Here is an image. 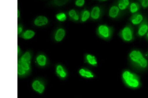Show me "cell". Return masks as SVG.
<instances>
[{
    "label": "cell",
    "instance_id": "6da1fadb",
    "mask_svg": "<svg viewBox=\"0 0 148 98\" xmlns=\"http://www.w3.org/2000/svg\"><path fill=\"white\" fill-rule=\"evenodd\" d=\"M129 57L131 65L136 70L144 71L148 68V60L140 50H133Z\"/></svg>",
    "mask_w": 148,
    "mask_h": 98
},
{
    "label": "cell",
    "instance_id": "7a4b0ae2",
    "mask_svg": "<svg viewBox=\"0 0 148 98\" xmlns=\"http://www.w3.org/2000/svg\"><path fill=\"white\" fill-rule=\"evenodd\" d=\"M122 78L125 84L130 88L136 89L140 88L141 85L139 76L130 71H124Z\"/></svg>",
    "mask_w": 148,
    "mask_h": 98
},
{
    "label": "cell",
    "instance_id": "3957f363",
    "mask_svg": "<svg viewBox=\"0 0 148 98\" xmlns=\"http://www.w3.org/2000/svg\"><path fill=\"white\" fill-rule=\"evenodd\" d=\"M120 36L123 40L127 42L132 41L134 39L133 28L130 26H127L121 30Z\"/></svg>",
    "mask_w": 148,
    "mask_h": 98
},
{
    "label": "cell",
    "instance_id": "277c9868",
    "mask_svg": "<svg viewBox=\"0 0 148 98\" xmlns=\"http://www.w3.org/2000/svg\"><path fill=\"white\" fill-rule=\"evenodd\" d=\"M97 32L100 37L105 39H107L111 36L112 30L110 27L106 25L103 24L99 26Z\"/></svg>",
    "mask_w": 148,
    "mask_h": 98
},
{
    "label": "cell",
    "instance_id": "5b68a950",
    "mask_svg": "<svg viewBox=\"0 0 148 98\" xmlns=\"http://www.w3.org/2000/svg\"><path fill=\"white\" fill-rule=\"evenodd\" d=\"M90 18L92 20L97 21L101 17L103 10L101 7L99 6H95L93 7L90 12Z\"/></svg>",
    "mask_w": 148,
    "mask_h": 98
},
{
    "label": "cell",
    "instance_id": "8992f818",
    "mask_svg": "<svg viewBox=\"0 0 148 98\" xmlns=\"http://www.w3.org/2000/svg\"><path fill=\"white\" fill-rule=\"evenodd\" d=\"M148 32V23L146 20H144L139 25L138 28L137 35L138 37H142L145 36Z\"/></svg>",
    "mask_w": 148,
    "mask_h": 98
},
{
    "label": "cell",
    "instance_id": "52a82bcc",
    "mask_svg": "<svg viewBox=\"0 0 148 98\" xmlns=\"http://www.w3.org/2000/svg\"><path fill=\"white\" fill-rule=\"evenodd\" d=\"M144 20V17L141 14L136 13L133 14L130 18V20L133 25L137 26L139 25Z\"/></svg>",
    "mask_w": 148,
    "mask_h": 98
},
{
    "label": "cell",
    "instance_id": "ba28073f",
    "mask_svg": "<svg viewBox=\"0 0 148 98\" xmlns=\"http://www.w3.org/2000/svg\"><path fill=\"white\" fill-rule=\"evenodd\" d=\"M120 12L121 10L118 6H112L109 9L108 15L112 19H116L120 16Z\"/></svg>",
    "mask_w": 148,
    "mask_h": 98
},
{
    "label": "cell",
    "instance_id": "9c48e42d",
    "mask_svg": "<svg viewBox=\"0 0 148 98\" xmlns=\"http://www.w3.org/2000/svg\"><path fill=\"white\" fill-rule=\"evenodd\" d=\"M49 20L46 16H40L35 18L34 21V24L38 27L46 25L48 23Z\"/></svg>",
    "mask_w": 148,
    "mask_h": 98
},
{
    "label": "cell",
    "instance_id": "30bf717a",
    "mask_svg": "<svg viewBox=\"0 0 148 98\" xmlns=\"http://www.w3.org/2000/svg\"><path fill=\"white\" fill-rule=\"evenodd\" d=\"M32 87L33 90L40 94L43 92L45 89L44 85L38 80H35L33 83Z\"/></svg>",
    "mask_w": 148,
    "mask_h": 98
},
{
    "label": "cell",
    "instance_id": "8fae6325",
    "mask_svg": "<svg viewBox=\"0 0 148 98\" xmlns=\"http://www.w3.org/2000/svg\"><path fill=\"white\" fill-rule=\"evenodd\" d=\"M66 32L63 28H59L57 30L55 35V39L57 42H60L65 37Z\"/></svg>",
    "mask_w": 148,
    "mask_h": 98
},
{
    "label": "cell",
    "instance_id": "7c38bea8",
    "mask_svg": "<svg viewBox=\"0 0 148 98\" xmlns=\"http://www.w3.org/2000/svg\"><path fill=\"white\" fill-rule=\"evenodd\" d=\"M90 17V12L86 9H84L81 12L80 19L82 22H86Z\"/></svg>",
    "mask_w": 148,
    "mask_h": 98
},
{
    "label": "cell",
    "instance_id": "4fadbf2b",
    "mask_svg": "<svg viewBox=\"0 0 148 98\" xmlns=\"http://www.w3.org/2000/svg\"><path fill=\"white\" fill-rule=\"evenodd\" d=\"M68 15L71 19L74 21H78L80 19V16L77 11L75 9H71L68 12Z\"/></svg>",
    "mask_w": 148,
    "mask_h": 98
},
{
    "label": "cell",
    "instance_id": "5bb4252c",
    "mask_svg": "<svg viewBox=\"0 0 148 98\" xmlns=\"http://www.w3.org/2000/svg\"><path fill=\"white\" fill-rule=\"evenodd\" d=\"M130 0H119L118 2V6L121 10H125L130 6Z\"/></svg>",
    "mask_w": 148,
    "mask_h": 98
},
{
    "label": "cell",
    "instance_id": "9a60e30c",
    "mask_svg": "<svg viewBox=\"0 0 148 98\" xmlns=\"http://www.w3.org/2000/svg\"><path fill=\"white\" fill-rule=\"evenodd\" d=\"M35 35L34 31L32 30H27L24 32L21 36L23 39L25 40H29L32 39Z\"/></svg>",
    "mask_w": 148,
    "mask_h": 98
},
{
    "label": "cell",
    "instance_id": "2e32d148",
    "mask_svg": "<svg viewBox=\"0 0 148 98\" xmlns=\"http://www.w3.org/2000/svg\"><path fill=\"white\" fill-rule=\"evenodd\" d=\"M79 73L83 77L88 78H93L94 77V75L91 72L84 68L80 69L79 71Z\"/></svg>",
    "mask_w": 148,
    "mask_h": 98
},
{
    "label": "cell",
    "instance_id": "e0dca14e",
    "mask_svg": "<svg viewBox=\"0 0 148 98\" xmlns=\"http://www.w3.org/2000/svg\"><path fill=\"white\" fill-rule=\"evenodd\" d=\"M140 9L139 4L137 2H133L130 4V11L131 13L134 14L137 13Z\"/></svg>",
    "mask_w": 148,
    "mask_h": 98
},
{
    "label": "cell",
    "instance_id": "ac0fdd59",
    "mask_svg": "<svg viewBox=\"0 0 148 98\" xmlns=\"http://www.w3.org/2000/svg\"><path fill=\"white\" fill-rule=\"evenodd\" d=\"M47 61L46 57L44 55H40L37 57L36 61L38 64L40 66H44L46 65Z\"/></svg>",
    "mask_w": 148,
    "mask_h": 98
},
{
    "label": "cell",
    "instance_id": "d6986e66",
    "mask_svg": "<svg viewBox=\"0 0 148 98\" xmlns=\"http://www.w3.org/2000/svg\"><path fill=\"white\" fill-rule=\"evenodd\" d=\"M70 0H52L51 3L55 6L61 7L66 5Z\"/></svg>",
    "mask_w": 148,
    "mask_h": 98
},
{
    "label": "cell",
    "instance_id": "ffe728a7",
    "mask_svg": "<svg viewBox=\"0 0 148 98\" xmlns=\"http://www.w3.org/2000/svg\"><path fill=\"white\" fill-rule=\"evenodd\" d=\"M88 63L92 66H96L97 64V59L94 56L92 55L88 54L86 56Z\"/></svg>",
    "mask_w": 148,
    "mask_h": 98
},
{
    "label": "cell",
    "instance_id": "44dd1931",
    "mask_svg": "<svg viewBox=\"0 0 148 98\" xmlns=\"http://www.w3.org/2000/svg\"><path fill=\"white\" fill-rule=\"evenodd\" d=\"M56 72L61 78H65L66 77V73L62 66L60 65L57 66Z\"/></svg>",
    "mask_w": 148,
    "mask_h": 98
},
{
    "label": "cell",
    "instance_id": "7402d4cb",
    "mask_svg": "<svg viewBox=\"0 0 148 98\" xmlns=\"http://www.w3.org/2000/svg\"><path fill=\"white\" fill-rule=\"evenodd\" d=\"M56 18L59 21L64 22L66 20L67 16L65 13L62 12L56 14Z\"/></svg>",
    "mask_w": 148,
    "mask_h": 98
},
{
    "label": "cell",
    "instance_id": "603a6c76",
    "mask_svg": "<svg viewBox=\"0 0 148 98\" xmlns=\"http://www.w3.org/2000/svg\"><path fill=\"white\" fill-rule=\"evenodd\" d=\"M31 59V56L29 52H26L21 56L20 59L21 60L25 61L30 63Z\"/></svg>",
    "mask_w": 148,
    "mask_h": 98
},
{
    "label": "cell",
    "instance_id": "cb8c5ba5",
    "mask_svg": "<svg viewBox=\"0 0 148 98\" xmlns=\"http://www.w3.org/2000/svg\"><path fill=\"white\" fill-rule=\"evenodd\" d=\"M20 63L21 66L26 71H28L30 69L29 63L27 61L21 60L20 59L18 61Z\"/></svg>",
    "mask_w": 148,
    "mask_h": 98
},
{
    "label": "cell",
    "instance_id": "d4e9b609",
    "mask_svg": "<svg viewBox=\"0 0 148 98\" xmlns=\"http://www.w3.org/2000/svg\"><path fill=\"white\" fill-rule=\"evenodd\" d=\"M26 71L21 66L20 62L18 61V75H25Z\"/></svg>",
    "mask_w": 148,
    "mask_h": 98
},
{
    "label": "cell",
    "instance_id": "484cf974",
    "mask_svg": "<svg viewBox=\"0 0 148 98\" xmlns=\"http://www.w3.org/2000/svg\"><path fill=\"white\" fill-rule=\"evenodd\" d=\"M85 3V0H76L75 4L76 6L82 8L84 6Z\"/></svg>",
    "mask_w": 148,
    "mask_h": 98
},
{
    "label": "cell",
    "instance_id": "4316f807",
    "mask_svg": "<svg viewBox=\"0 0 148 98\" xmlns=\"http://www.w3.org/2000/svg\"><path fill=\"white\" fill-rule=\"evenodd\" d=\"M142 8L146 9L148 8V0H138Z\"/></svg>",
    "mask_w": 148,
    "mask_h": 98
},
{
    "label": "cell",
    "instance_id": "83f0119b",
    "mask_svg": "<svg viewBox=\"0 0 148 98\" xmlns=\"http://www.w3.org/2000/svg\"><path fill=\"white\" fill-rule=\"evenodd\" d=\"M23 30V28L22 26L20 25L18 26V34L20 35L21 33H22Z\"/></svg>",
    "mask_w": 148,
    "mask_h": 98
},
{
    "label": "cell",
    "instance_id": "f1b7e54d",
    "mask_svg": "<svg viewBox=\"0 0 148 98\" xmlns=\"http://www.w3.org/2000/svg\"><path fill=\"white\" fill-rule=\"evenodd\" d=\"M20 10H18V18H20Z\"/></svg>",
    "mask_w": 148,
    "mask_h": 98
},
{
    "label": "cell",
    "instance_id": "f546056e",
    "mask_svg": "<svg viewBox=\"0 0 148 98\" xmlns=\"http://www.w3.org/2000/svg\"><path fill=\"white\" fill-rule=\"evenodd\" d=\"M97 1L99 2H103L107 1H108V0H97Z\"/></svg>",
    "mask_w": 148,
    "mask_h": 98
},
{
    "label": "cell",
    "instance_id": "4dcf8cb0",
    "mask_svg": "<svg viewBox=\"0 0 148 98\" xmlns=\"http://www.w3.org/2000/svg\"><path fill=\"white\" fill-rule=\"evenodd\" d=\"M145 39L147 40H148V32L147 33L146 35H145Z\"/></svg>",
    "mask_w": 148,
    "mask_h": 98
},
{
    "label": "cell",
    "instance_id": "1f68e13d",
    "mask_svg": "<svg viewBox=\"0 0 148 98\" xmlns=\"http://www.w3.org/2000/svg\"><path fill=\"white\" fill-rule=\"evenodd\" d=\"M147 56L148 57V51L147 53Z\"/></svg>",
    "mask_w": 148,
    "mask_h": 98
}]
</instances>
